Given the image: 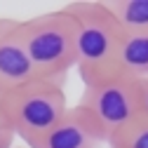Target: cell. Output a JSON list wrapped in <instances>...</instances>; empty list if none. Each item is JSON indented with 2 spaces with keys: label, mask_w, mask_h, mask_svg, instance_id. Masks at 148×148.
Segmentation results:
<instances>
[{
  "label": "cell",
  "mask_w": 148,
  "mask_h": 148,
  "mask_svg": "<svg viewBox=\"0 0 148 148\" xmlns=\"http://www.w3.org/2000/svg\"><path fill=\"white\" fill-rule=\"evenodd\" d=\"M14 139H16V136H14V129H12V125L7 122L3 108H0V148H12Z\"/></svg>",
  "instance_id": "10"
},
{
  "label": "cell",
  "mask_w": 148,
  "mask_h": 148,
  "mask_svg": "<svg viewBox=\"0 0 148 148\" xmlns=\"http://www.w3.org/2000/svg\"><path fill=\"white\" fill-rule=\"evenodd\" d=\"M103 141L97 127L78 106H68L64 118L33 148H99Z\"/></svg>",
  "instance_id": "6"
},
{
  "label": "cell",
  "mask_w": 148,
  "mask_h": 148,
  "mask_svg": "<svg viewBox=\"0 0 148 148\" xmlns=\"http://www.w3.org/2000/svg\"><path fill=\"white\" fill-rule=\"evenodd\" d=\"M7 92H10V87L0 80V106H3V101H5V97H7Z\"/></svg>",
  "instance_id": "12"
},
{
  "label": "cell",
  "mask_w": 148,
  "mask_h": 148,
  "mask_svg": "<svg viewBox=\"0 0 148 148\" xmlns=\"http://www.w3.org/2000/svg\"><path fill=\"white\" fill-rule=\"evenodd\" d=\"M78 108L97 127L103 143L139 118V80L115 75L82 85Z\"/></svg>",
  "instance_id": "4"
},
{
  "label": "cell",
  "mask_w": 148,
  "mask_h": 148,
  "mask_svg": "<svg viewBox=\"0 0 148 148\" xmlns=\"http://www.w3.org/2000/svg\"><path fill=\"white\" fill-rule=\"evenodd\" d=\"M115 71L134 80L148 78V31H122L115 54Z\"/></svg>",
  "instance_id": "7"
},
{
  "label": "cell",
  "mask_w": 148,
  "mask_h": 148,
  "mask_svg": "<svg viewBox=\"0 0 148 148\" xmlns=\"http://www.w3.org/2000/svg\"><path fill=\"white\" fill-rule=\"evenodd\" d=\"M108 148H148V120L136 118L115 136L108 139Z\"/></svg>",
  "instance_id": "9"
},
{
  "label": "cell",
  "mask_w": 148,
  "mask_h": 148,
  "mask_svg": "<svg viewBox=\"0 0 148 148\" xmlns=\"http://www.w3.org/2000/svg\"><path fill=\"white\" fill-rule=\"evenodd\" d=\"M139 118L148 120V78L139 80Z\"/></svg>",
  "instance_id": "11"
},
{
  "label": "cell",
  "mask_w": 148,
  "mask_h": 148,
  "mask_svg": "<svg viewBox=\"0 0 148 148\" xmlns=\"http://www.w3.org/2000/svg\"><path fill=\"white\" fill-rule=\"evenodd\" d=\"M0 80L10 89L31 80H40L21 38V19L12 16H0Z\"/></svg>",
  "instance_id": "5"
},
{
  "label": "cell",
  "mask_w": 148,
  "mask_h": 148,
  "mask_svg": "<svg viewBox=\"0 0 148 148\" xmlns=\"http://www.w3.org/2000/svg\"><path fill=\"white\" fill-rule=\"evenodd\" d=\"M64 7L75 21V68L82 85L115 75V54L122 31L106 5L97 0H82Z\"/></svg>",
  "instance_id": "2"
},
{
  "label": "cell",
  "mask_w": 148,
  "mask_h": 148,
  "mask_svg": "<svg viewBox=\"0 0 148 148\" xmlns=\"http://www.w3.org/2000/svg\"><path fill=\"white\" fill-rule=\"evenodd\" d=\"M103 5L120 31H148V0H108Z\"/></svg>",
  "instance_id": "8"
},
{
  "label": "cell",
  "mask_w": 148,
  "mask_h": 148,
  "mask_svg": "<svg viewBox=\"0 0 148 148\" xmlns=\"http://www.w3.org/2000/svg\"><path fill=\"white\" fill-rule=\"evenodd\" d=\"M3 113L26 148H33L68 110L64 85L47 80H31L12 87L3 101Z\"/></svg>",
  "instance_id": "3"
},
{
  "label": "cell",
  "mask_w": 148,
  "mask_h": 148,
  "mask_svg": "<svg viewBox=\"0 0 148 148\" xmlns=\"http://www.w3.org/2000/svg\"><path fill=\"white\" fill-rule=\"evenodd\" d=\"M21 38L35 75L47 82L66 85L68 71L75 68L78 61L75 21L66 7L21 19Z\"/></svg>",
  "instance_id": "1"
}]
</instances>
